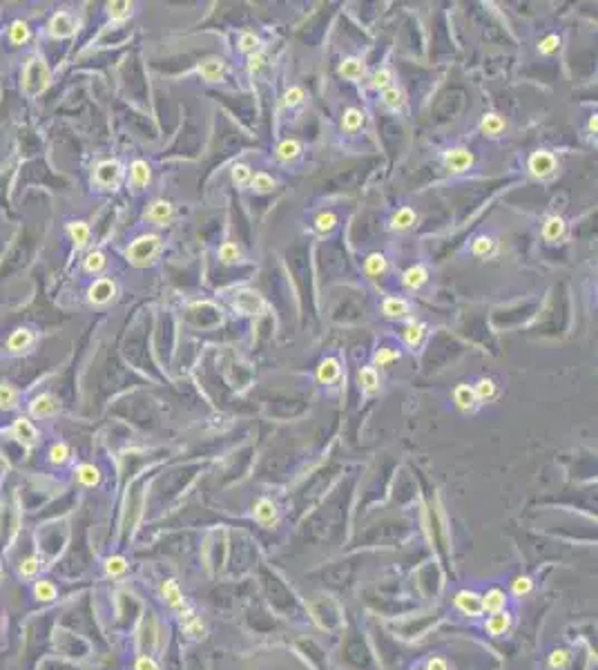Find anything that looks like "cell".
<instances>
[{
  "label": "cell",
  "mask_w": 598,
  "mask_h": 670,
  "mask_svg": "<svg viewBox=\"0 0 598 670\" xmlns=\"http://www.w3.org/2000/svg\"><path fill=\"white\" fill-rule=\"evenodd\" d=\"M49 83H51V69L47 65V60H45V56L38 52L30 54V56L25 58L23 69H21L23 94L30 98H36L49 87Z\"/></svg>",
  "instance_id": "1"
},
{
  "label": "cell",
  "mask_w": 598,
  "mask_h": 670,
  "mask_svg": "<svg viewBox=\"0 0 598 670\" xmlns=\"http://www.w3.org/2000/svg\"><path fill=\"white\" fill-rule=\"evenodd\" d=\"M161 253V237L146 232V235H139L137 239L130 241L128 250H125V257L134 268H148L157 262V257Z\"/></svg>",
  "instance_id": "2"
},
{
  "label": "cell",
  "mask_w": 598,
  "mask_h": 670,
  "mask_svg": "<svg viewBox=\"0 0 598 670\" xmlns=\"http://www.w3.org/2000/svg\"><path fill=\"white\" fill-rule=\"evenodd\" d=\"M80 27V21L74 12H67V9H58L49 16L47 25H45V32H47L49 38L54 41H67L71 36H76Z\"/></svg>",
  "instance_id": "3"
},
{
  "label": "cell",
  "mask_w": 598,
  "mask_h": 670,
  "mask_svg": "<svg viewBox=\"0 0 598 670\" xmlns=\"http://www.w3.org/2000/svg\"><path fill=\"white\" fill-rule=\"evenodd\" d=\"M36 344H38V333H36V328L32 326H16L12 333H9L7 342H5V353L12 355V357H23V355H30Z\"/></svg>",
  "instance_id": "4"
},
{
  "label": "cell",
  "mask_w": 598,
  "mask_h": 670,
  "mask_svg": "<svg viewBox=\"0 0 598 670\" xmlns=\"http://www.w3.org/2000/svg\"><path fill=\"white\" fill-rule=\"evenodd\" d=\"M453 607L469 621H482V599L476 588H462L453 594Z\"/></svg>",
  "instance_id": "5"
},
{
  "label": "cell",
  "mask_w": 598,
  "mask_h": 670,
  "mask_svg": "<svg viewBox=\"0 0 598 670\" xmlns=\"http://www.w3.org/2000/svg\"><path fill=\"white\" fill-rule=\"evenodd\" d=\"M159 596H161V601H163V605L174 616H179L181 612H185L187 607H190V601H187V596L183 594V590H181V585H179V581L172 579V577H168V579L161 581Z\"/></svg>",
  "instance_id": "6"
},
{
  "label": "cell",
  "mask_w": 598,
  "mask_h": 670,
  "mask_svg": "<svg viewBox=\"0 0 598 670\" xmlns=\"http://www.w3.org/2000/svg\"><path fill=\"white\" fill-rule=\"evenodd\" d=\"M482 632L491 639H505L507 634H511L514 625H516V612L509 607V610L496 612V614H485L482 616Z\"/></svg>",
  "instance_id": "7"
},
{
  "label": "cell",
  "mask_w": 598,
  "mask_h": 670,
  "mask_svg": "<svg viewBox=\"0 0 598 670\" xmlns=\"http://www.w3.org/2000/svg\"><path fill=\"white\" fill-rule=\"evenodd\" d=\"M123 179V166L116 159H105L94 168L92 183L98 190H116Z\"/></svg>",
  "instance_id": "8"
},
{
  "label": "cell",
  "mask_w": 598,
  "mask_h": 670,
  "mask_svg": "<svg viewBox=\"0 0 598 670\" xmlns=\"http://www.w3.org/2000/svg\"><path fill=\"white\" fill-rule=\"evenodd\" d=\"M9 436H12L16 443H21L23 449H27V451H32L34 447L41 443V432L30 416H18L12 423V427H9Z\"/></svg>",
  "instance_id": "9"
},
{
  "label": "cell",
  "mask_w": 598,
  "mask_h": 670,
  "mask_svg": "<svg viewBox=\"0 0 598 670\" xmlns=\"http://www.w3.org/2000/svg\"><path fill=\"white\" fill-rule=\"evenodd\" d=\"M27 411H30V418L32 420H49V418H56L58 411H60V400L54 396V393L45 391V393H38V396H34L30 400V405H27Z\"/></svg>",
  "instance_id": "10"
},
{
  "label": "cell",
  "mask_w": 598,
  "mask_h": 670,
  "mask_svg": "<svg viewBox=\"0 0 598 670\" xmlns=\"http://www.w3.org/2000/svg\"><path fill=\"white\" fill-rule=\"evenodd\" d=\"M482 599V612L485 614H496L511 607V596H509L507 588L503 585H489L485 592H480Z\"/></svg>",
  "instance_id": "11"
},
{
  "label": "cell",
  "mask_w": 598,
  "mask_h": 670,
  "mask_svg": "<svg viewBox=\"0 0 598 670\" xmlns=\"http://www.w3.org/2000/svg\"><path fill=\"white\" fill-rule=\"evenodd\" d=\"M87 302L92 306H105L110 304L116 295V284L112 277H96V280L87 286Z\"/></svg>",
  "instance_id": "12"
},
{
  "label": "cell",
  "mask_w": 598,
  "mask_h": 670,
  "mask_svg": "<svg viewBox=\"0 0 598 670\" xmlns=\"http://www.w3.org/2000/svg\"><path fill=\"white\" fill-rule=\"evenodd\" d=\"M253 518L257 525L266 527V530H271L277 523H279V507L273 498L262 496L255 500V507H253Z\"/></svg>",
  "instance_id": "13"
},
{
  "label": "cell",
  "mask_w": 598,
  "mask_h": 670,
  "mask_svg": "<svg viewBox=\"0 0 598 670\" xmlns=\"http://www.w3.org/2000/svg\"><path fill=\"white\" fill-rule=\"evenodd\" d=\"M30 594H32V599L36 603L47 605V603H54L58 599V585H56V581L49 579V577H38V579L32 581Z\"/></svg>",
  "instance_id": "14"
},
{
  "label": "cell",
  "mask_w": 598,
  "mask_h": 670,
  "mask_svg": "<svg viewBox=\"0 0 598 670\" xmlns=\"http://www.w3.org/2000/svg\"><path fill=\"white\" fill-rule=\"evenodd\" d=\"M176 619H179V623H181V632L185 634L187 639L201 641V639L205 637V632H208V630H205V623H203V619H201L199 614L194 612V607H192V605L187 607L185 612H181V614H179Z\"/></svg>",
  "instance_id": "15"
},
{
  "label": "cell",
  "mask_w": 598,
  "mask_h": 670,
  "mask_svg": "<svg viewBox=\"0 0 598 670\" xmlns=\"http://www.w3.org/2000/svg\"><path fill=\"white\" fill-rule=\"evenodd\" d=\"M232 306L241 315H257V313L264 311L266 304L262 300V295L255 291H239L235 295V300H232Z\"/></svg>",
  "instance_id": "16"
},
{
  "label": "cell",
  "mask_w": 598,
  "mask_h": 670,
  "mask_svg": "<svg viewBox=\"0 0 598 670\" xmlns=\"http://www.w3.org/2000/svg\"><path fill=\"white\" fill-rule=\"evenodd\" d=\"M43 570H45V561L41 554H30V557H25L21 563H18L16 577L25 581V583H32L34 579L43 577Z\"/></svg>",
  "instance_id": "17"
},
{
  "label": "cell",
  "mask_w": 598,
  "mask_h": 670,
  "mask_svg": "<svg viewBox=\"0 0 598 670\" xmlns=\"http://www.w3.org/2000/svg\"><path fill=\"white\" fill-rule=\"evenodd\" d=\"M143 217H146L150 223H154V226H165V223L174 217V205L165 199H154L148 205V210Z\"/></svg>",
  "instance_id": "18"
},
{
  "label": "cell",
  "mask_w": 598,
  "mask_h": 670,
  "mask_svg": "<svg viewBox=\"0 0 598 670\" xmlns=\"http://www.w3.org/2000/svg\"><path fill=\"white\" fill-rule=\"evenodd\" d=\"M74 480L78 482L80 487L92 489V487L101 485L103 473H101V469H98L94 462H78L76 467H74Z\"/></svg>",
  "instance_id": "19"
},
{
  "label": "cell",
  "mask_w": 598,
  "mask_h": 670,
  "mask_svg": "<svg viewBox=\"0 0 598 670\" xmlns=\"http://www.w3.org/2000/svg\"><path fill=\"white\" fill-rule=\"evenodd\" d=\"M444 166L449 172H467L473 166V155L464 148H453L444 155Z\"/></svg>",
  "instance_id": "20"
},
{
  "label": "cell",
  "mask_w": 598,
  "mask_h": 670,
  "mask_svg": "<svg viewBox=\"0 0 598 670\" xmlns=\"http://www.w3.org/2000/svg\"><path fill=\"white\" fill-rule=\"evenodd\" d=\"M67 235L71 239V244H74L76 250H85L89 246V241H92V228H89V223L83 219H74L67 223Z\"/></svg>",
  "instance_id": "21"
},
{
  "label": "cell",
  "mask_w": 598,
  "mask_h": 670,
  "mask_svg": "<svg viewBox=\"0 0 598 670\" xmlns=\"http://www.w3.org/2000/svg\"><path fill=\"white\" fill-rule=\"evenodd\" d=\"M74 458V451H71V447L65 440H56L47 447V451H45V460H47L51 467H65L67 462H71Z\"/></svg>",
  "instance_id": "22"
},
{
  "label": "cell",
  "mask_w": 598,
  "mask_h": 670,
  "mask_svg": "<svg viewBox=\"0 0 598 670\" xmlns=\"http://www.w3.org/2000/svg\"><path fill=\"white\" fill-rule=\"evenodd\" d=\"M7 41L12 47H23L32 41V27L23 18H16V21L9 23L7 27Z\"/></svg>",
  "instance_id": "23"
},
{
  "label": "cell",
  "mask_w": 598,
  "mask_h": 670,
  "mask_svg": "<svg viewBox=\"0 0 598 670\" xmlns=\"http://www.w3.org/2000/svg\"><path fill=\"white\" fill-rule=\"evenodd\" d=\"M529 170H531V175L536 177H549L553 170H556V159H553L551 152H533V155L529 157Z\"/></svg>",
  "instance_id": "24"
},
{
  "label": "cell",
  "mask_w": 598,
  "mask_h": 670,
  "mask_svg": "<svg viewBox=\"0 0 598 670\" xmlns=\"http://www.w3.org/2000/svg\"><path fill=\"white\" fill-rule=\"evenodd\" d=\"M152 179V168L148 161L143 159H134L130 164V186L134 190H143Z\"/></svg>",
  "instance_id": "25"
},
{
  "label": "cell",
  "mask_w": 598,
  "mask_h": 670,
  "mask_svg": "<svg viewBox=\"0 0 598 670\" xmlns=\"http://www.w3.org/2000/svg\"><path fill=\"white\" fill-rule=\"evenodd\" d=\"M23 405V393L12 382H0V411H18Z\"/></svg>",
  "instance_id": "26"
},
{
  "label": "cell",
  "mask_w": 598,
  "mask_h": 670,
  "mask_svg": "<svg viewBox=\"0 0 598 670\" xmlns=\"http://www.w3.org/2000/svg\"><path fill=\"white\" fill-rule=\"evenodd\" d=\"M101 568H103V574L107 579H121L128 574L130 570V561L123 557V554H110V557H105L101 561Z\"/></svg>",
  "instance_id": "27"
},
{
  "label": "cell",
  "mask_w": 598,
  "mask_h": 670,
  "mask_svg": "<svg viewBox=\"0 0 598 670\" xmlns=\"http://www.w3.org/2000/svg\"><path fill=\"white\" fill-rule=\"evenodd\" d=\"M533 588H536L533 577H529V574H516V577H511V581H509L507 592H509V596H514V599H518V601H522L525 596H529L533 592Z\"/></svg>",
  "instance_id": "28"
},
{
  "label": "cell",
  "mask_w": 598,
  "mask_h": 670,
  "mask_svg": "<svg viewBox=\"0 0 598 670\" xmlns=\"http://www.w3.org/2000/svg\"><path fill=\"white\" fill-rule=\"evenodd\" d=\"M574 661V650L567 646H556L547 655V668L549 670H567Z\"/></svg>",
  "instance_id": "29"
},
{
  "label": "cell",
  "mask_w": 598,
  "mask_h": 670,
  "mask_svg": "<svg viewBox=\"0 0 598 670\" xmlns=\"http://www.w3.org/2000/svg\"><path fill=\"white\" fill-rule=\"evenodd\" d=\"M453 402H455V407L462 409V411H471L473 407H476V393H473V387L471 384H458L453 391Z\"/></svg>",
  "instance_id": "30"
},
{
  "label": "cell",
  "mask_w": 598,
  "mask_h": 670,
  "mask_svg": "<svg viewBox=\"0 0 598 670\" xmlns=\"http://www.w3.org/2000/svg\"><path fill=\"white\" fill-rule=\"evenodd\" d=\"M199 74H201L203 80H208V83H217V80L223 78V60L221 58H214V56L201 60Z\"/></svg>",
  "instance_id": "31"
},
{
  "label": "cell",
  "mask_w": 598,
  "mask_h": 670,
  "mask_svg": "<svg viewBox=\"0 0 598 670\" xmlns=\"http://www.w3.org/2000/svg\"><path fill=\"white\" fill-rule=\"evenodd\" d=\"M415 221H417V214L413 208H409V205H404V208H400L395 214H393V219H391V228L393 230H398V232H404L409 228H413L415 226Z\"/></svg>",
  "instance_id": "32"
},
{
  "label": "cell",
  "mask_w": 598,
  "mask_h": 670,
  "mask_svg": "<svg viewBox=\"0 0 598 670\" xmlns=\"http://www.w3.org/2000/svg\"><path fill=\"white\" fill-rule=\"evenodd\" d=\"M382 313L391 320H402L409 315V302L402 298H387L382 304Z\"/></svg>",
  "instance_id": "33"
},
{
  "label": "cell",
  "mask_w": 598,
  "mask_h": 670,
  "mask_svg": "<svg viewBox=\"0 0 598 670\" xmlns=\"http://www.w3.org/2000/svg\"><path fill=\"white\" fill-rule=\"evenodd\" d=\"M105 264H107V257L103 250H89V253L83 257V273L98 275V273H103Z\"/></svg>",
  "instance_id": "34"
},
{
  "label": "cell",
  "mask_w": 598,
  "mask_h": 670,
  "mask_svg": "<svg viewBox=\"0 0 598 670\" xmlns=\"http://www.w3.org/2000/svg\"><path fill=\"white\" fill-rule=\"evenodd\" d=\"M426 280H428L426 268H424V266H419V264H417V266H411L409 271H406L404 275H402V284H404L406 289H411V291H417L419 286H422Z\"/></svg>",
  "instance_id": "35"
},
{
  "label": "cell",
  "mask_w": 598,
  "mask_h": 670,
  "mask_svg": "<svg viewBox=\"0 0 598 670\" xmlns=\"http://www.w3.org/2000/svg\"><path fill=\"white\" fill-rule=\"evenodd\" d=\"M132 9L134 5L128 3V0H114V3H107V16L114 23H123L132 16Z\"/></svg>",
  "instance_id": "36"
},
{
  "label": "cell",
  "mask_w": 598,
  "mask_h": 670,
  "mask_svg": "<svg viewBox=\"0 0 598 670\" xmlns=\"http://www.w3.org/2000/svg\"><path fill=\"white\" fill-rule=\"evenodd\" d=\"M339 74L346 80H360L364 76V63L360 58H346L342 65H339Z\"/></svg>",
  "instance_id": "37"
},
{
  "label": "cell",
  "mask_w": 598,
  "mask_h": 670,
  "mask_svg": "<svg viewBox=\"0 0 598 670\" xmlns=\"http://www.w3.org/2000/svg\"><path fill=\"white\" fill-rule=\"evenodd\" d=\"M301 155V143L297 139H284L279 146H277V157L281 161H292Z\"/></svg>",
  "instance_id": "38"
},
{
  "label": "cell",
  "mask_w": 598,
  "mask_h": 670,
  "mask_svg": "<svg viewBox=\"0 0 598 670\" xmlns=\"http://www.w3.org/2000/svg\"><path fill=\"white\" fill-rule=\"evenodd\" d=\"M337 375H339V362L335 360V357H326L324 362L319 364V369H317V378L319 382H335L337 380Z\"/></svg>",
  "instance_id": "39"
},
{
  "label": "cell",
  "mask_w": 598,
  "mask_h": 670,
  "mask_svg": "<svg viewBox=\"0 0 598 670\" xmlns=\"http://www.w3.org/2000/svg\"><path fill=\"white\" fill-rule=\"evenodd\" d=\"M562 232H565V221H562L560 217H549L547 221H544L542 237L547 241H558L562 237Z\"/></svg>",
  "instance_id": "40"
},
{
  "label": "cell",
  "mask_w": 598,
  "mask_h": 670,
  "mask_svg": "<svg viewBox=\"0 0 598 670\" xmlns=\"http://www.w3.org/2000/svg\"><path fill=\"white\" fill-rule=\"evenodd\" d=\"M275 179L271 175H266V172H257L253 179H250V188L257 192V194H268V192H273L275 190Z\"/></svg>",
  "instance_id": "41"
},
{
  "label": "cell",
  "mask_w": 598,
  "mask_h": 670,
  "mask_svg": "<svg viewBox=\"0 0 598 670\" xmlns=\"http://www.w3.org/2000/svg\"><path fill=\"white\" fill-rule=\"evenodd\" d=\"M364 271L366 275H371V277H380L384 271H387V259H384L382 253H373L366 257V262H364Z\"/></svg>",
  "instance_id": "42"
},
{
  "label": "cell",
  "mask_w": 598,
  "mask_h": 670,
  "mask_svg": "<svg viewBox=\"0 0 598 670\" xmlns=\"http://www.w3.org/2000/svg\"><path fill=\"white\" fill-rule=\"evenodd\" d=\"M219 259H221V264H226V266L241 262V250H239V246L235 244V241H226V244H221Z\"/></svg>",
  "instance_id": "43"
},
{
  "label": "cell",
  "mask_w": 598,
  "mask_h": 670,
  "mask_svg": "<svg viewBox=\"0 0 598 670\" xmlns=\"http://www.w3.org/2000/svg\"><path fill=\"white\" fill-rule=\"evenodd\" d=\"M505 130V121L500 119L498 114H487L485 119H482V132L487 134V137H500Z\"/></svg>",
  "instance_id": "44"
},
{
  "label": "cell",
  "mask_w": 598,
  "mask_h": 670,
  "mask_svg": "<svg viewBox=\"0 0 598 670\" xmlns=\"http://www.w3.org/2000/svg\"><path fill=\"white\" fill-rule=\"evenodd\" d=\"M362 123H364V114L357 110V107H351V110H346L344 112V119H342V128L346 132H355V130H360L362 128Z\"/></svg>",
  "instance_id": "45"
},
{
  "label": "cell",
  "mask_w": 598,
  "mask_h": 670,
  "mask_svg": "<svg viewBox=\"0 0 598 670\" xmlns=\"http://www.w3.org/2000/svg\"><path fill=\"white\" fill-rule=\"evenodd\" d=\"M424 333H426V331H424V324H419V322H411V324L404 328V342H406L409 346H413V348H415L419 342H422Z\"/></svg>",
  "instance_id": "46"
},
{
  "label": "cell",
  "mask_w": 598,
  "mask_h": 670,
  "mask_svg": "<svg viewBox=\"0 0 598 670\" xmlns=\"http://www.w3.org/2000/svg\"><path fill=\"white\" fill-rule=\"evenodd\" d=\"M371 85H373L375 89H382V92H384V89L393 85V71H391L389 67H380V69H375V71H373V76H371Z\"/></svg>",
  "instance_id": "47"
},
{
  "label": "cell",
  "mask_w": 598,
  "mask_h": 670,
  "mask_svg": "<svg viewBox=\"0 0 598 670\" xmlns=\"http://www.w3.org/2000/svg\"><path fill=\"white\" fill-rule=\"evenodd\" d=\"M360 384H362V389L364 391H375L380 387V378H378V371L373 369V366H364V369L360 371Z\"/></svg>",
  "instance_id": "48"
},
{
  "label": "cell",
  "mask_w": 598,
  "mask_h": 670,
  "mask_svg": "<svg viewBox=\"0 0 598 670\" xmlns=\"http://www.w3.org/2000/svg\"><path fill=\"white\" fill-rule=\"evenodd\" d=\"M491 250H494V239L487 237V235H480L471 244V253L476 257H487V255H491Z\"/></svg>",
  "instance_id": "49"
},
{
  "label": "cell",
  "mask_w": 598,
  "mask_h": 670,
  "mask_svg": "<svg viewBox=\"0 0 598 670\" xmlns=\"http://www.w3.org/2000/svg\"><path fill=\"white\" fill-rule=\"evenodd\" d=\"M382 101L389 107H393V110H398V107L404 103V94H402V89H398L395 85H391L382 92Z\"/></svg>",
  "instance_id": "50"
},
{
  "label": "cell",
  "mask_w": 598,
  "mask_h": 670,
  "mask_svg": "<svg viewBox=\"0 0 598 670\" xmlns=\"http://www.w3.org/2000/svg\"><path fill=\"white\" fill-rule=\"evenodd\" d=\"M303 98H306V92H303V87L292 85V87L286 89V94H284V105H286V107H297L299 103H303Z\"/></svg>",
  "instance_id": "51"
},
{
  "label": "cell",
  "mask_w": 598,
  "mask_h": 670,
  "mask_svg": "<svg viewBox=\"0 0 598 670\" xmlns=\"http://www.w3.org/2000/svg\"><path fill=\"white\" fill-rule=\"evenodd\" d=\"M473 393H476L478 400H489L496 396V382L494 380H480L478 384H473Z\"/></svg>",
  "instance_id": "52"
},
{
  "label": "cell",
  "mask_w": 598,
  "mask_h": 670,
  "mask_svg": "<svg viewBox=\"0 0 598 670\" xmlns=\"http://www.w3.org/2000/svg\"><path fill=\"white\" fill-rule=\"evenodd\" d=\"M132 670H163V668H161L157 657H152V655H139L137 659H134Z\"/></svg>",
  "instance_id": "53"
},
{
  "label": "cell",
  "mask_w": 598,
  "mask_h": 670,
  "mask_svg": "<svg viewBox=\"0 0 598 670\" xmlns=\"http://www.w3.org/2000/svg\"><path fill=\"white\" fill-rule=\"evenodd\" d=\"M239 49L246 52V54H255L259 52V38L253 32H244L239 36Z\"/></svg>",
  "instance_id": "54"
},
{
  "label": "cell",
  "mask_w": 598,
  "mask_h": 670,
  "mask_svg": "<svg viewBox=\"0 0 598 670\" xmlns=\"http://www.w3.org/2000/svg\"><path fill=\"white\" fill-rule=\"evenodd\" d=\"M337 226V217H335V212H321L315 217V228L319 232H330Z\"/></svg>",
  "instance_id": "55"
},
{
  "label": "cell",
  "mask_w": 598,
  "mask_h": 670,
  "mask_svg": "<svg viewBox=\"0 0 598 670\" xmlns=\"http://www.w3.org/2000/svg\"><path fill=\"white\" fill-rule=\"evenodd\" d=\"M250 179H253V170H250L246 164H237L235 168H232V181H235L237 186L250 183Z\"/></svg>",
  "instance_id": "56"
},
{
  "label": "cell",
  "mask_w": 598,
  "mask_h": 670,
  "mask_svg": "<svg viewBox=\"0 0 598 670\" xmlns=\"http://www.w3.org/2000/svg\"><path fill=\"white\" fill-rule=\"evenodd\" d=\"M424 670H451V664L444 655H431L424 661Z\"/></svg>",
  "instance_id": "57"
},
{
  "label": "cell",
  "mask_w": 598,
  "mask_h": 670,
  "mask_svg": "<svg viewBox=\"0 0 598 670\" xmlns=\"http://www.w3.org/2000/svg\"><path fill=\"white\" fill-rule=\"evenodd\" d=\"M398 357H400V351H393V348H387V346H384V348H380L378 353H375V364L384 366V364H389V362H393V360H398Z\"/></svg>",
  "instance_id": "58"
},
{
  "label": "cell",
  "mask_w": 598,
  "mask_h": 670,
  "mask_svg": "<svg viewBox=\"0 0 598 670\" xmlns=\"http://www.w3.org/2000/svg\"><path fill=\"white\" fill-rule=\"evenodd\" d=\"M558 47H560V38H558L556 34H551V36H547V38L540 43L538 49H540V54H553Z\"/></svg>",
  "instance_id": "59"
},
{
  "label": "cell",
  "mask_w": 598,
  "mask_h": 670,
  "mask_svg": "<svg viewBox=\"0 0 598 670\" xmlns=\"http://www.w3.org/2000/svg\"><path fill=\"white\" fill-rule=\"evenodd\" d=\"M264 65H266V56H264L262 52L250 54V58H248V67H250V71H253V74H255V71L262 69Z\"/></svg>",
  "instance_id": "60"
},
{
  "label": "cell",
  "mask_w": 598,
  "mask_h": 670,
  "mask_svg": "<svg viewBox=\"0 0 598 670\" xmlns=\"http://www.w3.org/2000/svg\"><path fill=\"white\" fill-rule=\"evenodd\" d=\"M596 128H598V119H596V114H594L592 119H589V130L596 134Z\"/></svg>",
  "instance_id": "61"
},
{
  "label": "cell",
  "mask_w": 598,
  "mask_h": 670,
  "mask_svg": "<svg viewBox=\"0 0 598 670\" xmlns=\"http://www.w3.org/2000/svg\"><path fill=\"white\" fill-rule=\"evenodd\" d=\"M3 625H5V616H3V612H0V630H3Z\"/></svg>",
  "instance_id": "62"
},
{
  "label": "cell",
  "mask_w": 598,
  "mask_h": 670,
  "mask_svg": "<svg viewBox=\"0 0 598 670\" xmlns=\"http://www.w3.org/2000/svg\"><path fill=\"white\" fill-rule=\"evenodd\" d=\"M419 670H424V668H419Z\"/></svg>",
  "instance_id": "63"
}]
</instances>
